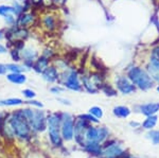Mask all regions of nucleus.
Returning a JSON list of instances; mask_svg holds the SVG:
<instances>
[{"mask_svg": "<svg viewBox=\"0 0 159 158\" xmlns=\"http://www.w3.org/2000/svg\"><path fill=\"white\" fill-rule=\"evenodd\" d=\"M10 125L12 131L20 138H27L30 134V124L27 118L22 115L21 111H18L12 115L10 118Z\"/></svg>", "mask_w": 159, "mask_h": 158, "instance_id": "1", "label": "nucleus"}, {"mask_svg": "<svg viewBox=\"0 0 159 158\" xmlns=\"http://www.w3.org/2000/svg\"><path fill=\"white\" fill-rule=\"evenodd\" d=\"M129 79L133 84L137 85L142 90H148L153 86V80L148 75V71L140 67H133L129 71Z\"/></svg>", "mask_w": 159, "mask_h": 158, "instance_id": "2", "label": "nucleus"}, {"mask_svg": "<svg viewBox=\"0 0 159 158\" xmlns=\"http://www.w3.org/2000/svg\"><path fill=\"white\" fill-rule=\"evenodd\" d=\"M22 115L27 118L30 126L36 131H43L46 127V118L43 111L35 109H20Z\"/></svg>", "mask_w": 159, "mask_h": 158, "instance_id": "3", "label": "nucleus"}, {"mask_svg": "<svg viewBox=\"0 0 159 158\" xmlns=\"http://www.w3.org/2000/svg\"><path fill=\"white\" fill-rule=\"evenodd\" d=\"M48 127H49V136L54 146H60L61 144V119L56 115H50L47 119Z\"/></svg>", "mask_w": 159, "mask_h": 158, "instance_id": "4", "label": "nucleus"}, {"mask_svg": "<svg viewBox=\"0 0 159 158\" xmlns=\"http://www.w3.org/2000/svg\"><path fill=\"white\" fill-rule=\"evenodd\" d=\"M63 123H61V135H63L64 139L70 140L72 139L73 136V120L72 117L69 114L63 115Z\"/></svg>", "mask_w": 159, "mask_h": 158, "instance_id": "5", "label": "nucleus"}, {"mask_svg": "<svg viewBox=\"0 0 159 158\" xmlns=\"http://www.w3.org/2000/svg\"><path fill=\"white\" fill-rule=\"evenodd\" d=\"M65 86L71 90H81V84H80L79 75L74 70H71L65 76Z\"/></svg>", "mask_w": 159, "mask_h": 158, "instance_id": "6", "label": "nucleus"}, {"mask_svg": "<svg viewBox=\"0 0 159 158\" xmlns=\"http://www.w3.org/2000/svg\"><path fill=\"white\" fill-rule=\"evenodd\" d=\"M117 87L124 95H129L135 90V86L132 83V81L124 76H119L117 80Z\"/></svg>", "mask_w": 159, "mask_h": 158, "instance_id": "7", "label": "nucleus"}, {"mask_svg": "<svg viewBox=\"0 0 159 158\" xmlns=\"http://www.w3.org/2000/svg\"><path fill=\"white\" fill-rule=\"evenodd\" d=\"M35 17L33 16L32 13H21L19 15L18 19H17V25L20 28H25L29 27L30 25L33 24Z\"/></svg>", "mask_w": 159, "mask_h": 158, "instance_id": "8", "label": "nucleus"}, {"mask_svg": "<svg viewBox=\"0 0 159 158\" xmlns=\"http://www.w3.org/2000/svg\"><path fill=\"white\" fill-rule=\"evenodd\" d=\"M43 79L49 83L55 82V81L58 79L57 69H56L55 67H53V66H49V67L43 72Z\"/></svg>", "mask_w": 159, "mask_h": 158, "instance_id": "9", "label": "nucleus"}, {"mask_svg": "<svg viewBox=\"0 0 159 158\" xmlns=\"http://www.w3.org/2000/svg\"><path fill=\"white\" fill-rule=\"evenodd\" d=\"M123 153L122 149L120 147V146H118L117 143L115 144H110L109 147H107L104 151V155L107 158H116L118 156H120Z\"/></svg>", "mask_w": 159, "mask_h": 158, "instance_id": "10", "label": "nucleus"}, {"mask_svg": "<svg viewBox=\"0 0 159 158\" xmlns=\"http://www.w3.org/2000/svg\"><path fill=\"white\" fill-rule=\"evenodd\" d=\"M20 55H21L22 58H25V61H33L35 57H37L38 52L33 47L28 46V47L22 48L21 51H20Z\"/></svg>", "mask_w": 159, "mask_h": 158, "instance_id": "11", "label": "nucleus"}, {"mask_svg": "<svg viewBox=\"0 0 159 158\" xmlns=\"http://www.w3.org/2000/svg\"><path fill=\"white\" fill-rule=\"evenodd\" d=\"M48 67H49V58L46 57V56L38 57L36 60V62H35V64L33 65L34 70L38 73H43Z\"/></svg>", "mask_w": 159, "mask_h": 158, "instance_id": "12", "label": "nucleus"}, {"mask_svg": "<svg viewBox=\"0 0 159 158\" xmlns=\"http://www.w3.org/2000/svg\"><path fill=\"white\" fill-rule=\"evenodd\" d=\"M43 25L46 30L48 31H52L56 28V18L54 15L47 14L43 17Z\"/></svg>", "mask_w": 159, "mask_h": 158, "instance_id": "13", "label": "nucleus"}, {"mask_svg": "<svg viewBox=\"0 0 159 158\" xmlns=\"http://www.w3.org/2000/svg\"><path fill=\"white\" fill-rule=\"evenodd\" d=\"M159 111V103H148L141 106V113L145 116H152Z\"/></svg>", "mask_w": 159, "mask_h": 158, "instance_id": "14", "label": "nucleus"}, {"mask_svg": "<svg viewBox=\"0 0 159 158\" xmlns=\"http://www.w3.org/2000/svg\"><path fill=\"white\" fill-rule=\"evenodd\" d=\"M7 79L11 83L17 84V85L24 84L25 81H27V76H25L24 73H13V72H11L10 74L7 75Z\"/></svg>", "mask_w": 159, "mask_h": 158, "instance_id": "15", "label": "nucleus"}, {"mask_svg": "<svg viewBox=\"0 0 159 158\" xmlns=\"http://www.w3.org/2000/svg\"><path fill=\"white\" fill-rule=\"evenodd\" d=\"M147 71L148 73V75L151 76V79L156 82L159 83V67L156 65H154L153 63H150L148 65V68H147Z\"/></svg>", "mask_w": 159, "mask_h": 158, "instance_id": "16", "label": "nucleus"}, {"mask_svg": "<svg viewBox=\"0 0 159 158\" xmlns=\"http://www.w3.org/2000/svg\"><path fill=\"white\" fill-rule=\"evenodd\" d=\"M85 136L88 142H98V129H94L92 126L87 129Z\"/></svg>", "mask_w": 159, "mask_h": 158, "instance_id": "17", "label": "nucleus"}, {"mask_svg": "<svg viewBox=\"0 0 159 158\" xmlns=\"http://www.w3.org/2000/svg\"><path fill=\"white\" fill-rule=\"evenodd\" d=\"M130 114V111L126 106H117L114 108V115L119 118H126Z\"/></svg>", "mask_w": 159, "mask_h": 158, "instance_id": "18", "label": "nucleus"}, {"mask_svg": "<svg viewBox=\"0 0 159 158\" xmlns=\"http://www.w3.org/2000/svg\"><path fill=\"white\" fill-rule=\"evenodd\" d=\"M22 103H24V101L21 99L11 98V99H6V100L0 101V106H16V105H21Z\"/></svg>", "mask_w": 159, "mask_h": 158, "instance_id": "19", "label": "nucleus"}, {"mask_svg": "<svg viewBox=\"0 0 159 158\" xmlns=\"http://www.w3.org/2000/svg\"><path fill=\"white\" fill-rule=\"evenodd\" d=\"M83 85H84V87H85L87 90L91 93H97V90H98V89L96 88V85L92 83L90 76H84L83 78Z\"/></svg>", "mask_w": 159, "mask_h": 158, "instance_id": "20", "label": "nucleus"}, {"mask_svg": "<svg viewBox=\"0 0 159 158\" xmlns=\"http://www.w3.org/2000/svg\"><path fill=\"white\" fill-rule=\"evenodd\" d=\"M157 119H158L157 116H154V115H152V116H148V118L145 119V121L142 123V126L147 129H153V127L156 125V123H157Z\"/></svg>", "mask_w": 159, "mask_h": 158, "instance_id": "21", "label": "nucleus"}, {"mask_svg": "<svg viewBox=\"0 0 159 158\" xmlns=\"http://www.w3.org/2000/svg\"><path fill=\"white\" fill-rule=\"evenodd\" d=\"M86 150L90 153H93V154L101 153V147H100L98 142H88L86 144Z\"/></svg>", "mask_w": 159, "mask_h": 158, "instance_id": "22", "label": "nucleus"}, {"mask_svg": "<svg viewBox=\"0 0 159 158\" xmlns=\"http://www.w3.org/2000/svg\"><path fill=\"white\" fill-rule=\"evenodd\" d=\"M6 66L7 69L13 73H22V71H25L24 66H20L18 64H7Z\"/></svg>", "mask_w": 159, "mask_h": 158, "instance_id": "23", "label": "nucleus"}, {"mask_svg": "<svg viewBox=\"0 0 159 158\" xmlns=\"http://www.w3.org/2000/svg\"><path fill=\"white\" fill-rule=\"evenodd\" d=\"M151 63H153L154 65L159 67V46L155 47L152 50V53H151Z\"/></svg>", "mask_w": 159, "mask_h": 158, "instance_id": "24", "label": "nucleus"}, {"mask_svg": "<svg viewBox=\"0 0 159 158\" xmlns=\"http://www.w3.org/2000/svg\"><path fill=\"white\" fill-rule=\"evenodd\" d=\"M15 15L14 7L12 6H0V16L4 17L7 15Z\"/></svg>", "mask_w": 159, "mask_h": 158, "instance_id": "25", "label": "nucleus"}, {"mask_svg": "<svg viewBox=\"0 0 159 158\" xmlns=\"http://www.w3.org/2000/svg\"><path fill=\"white\" fill-rule=\"evenodd\" d=\"M108 136V131L105 127H100L98 129V142H102L106 137Z\"/></svg>", "mask_w": 159, "mask_h": 158, "instance_id": "26", "label": "nucleus"}, {"mask_svg": "<svg viewBox=\"0 0 159 158\" xmlns=\"http://www.w3.org/2000/svg\"><path fill=\"white\" fill-rule=\"evenodd\" d=\"M89 114H91L92 116H94L96 118H101L102 116H103V111H102V109L98 107V106H93V107H91L89 109Z\"/></svg>", "mask_w": 159, "mask_h": 158, "instance_id": "27", "label": "nucleus"}, {"mask_svg": "<svg viewBox=\"0 0 159 158\" xmlns=\"http://www.w3.org/2000/svg\"><path fill=\"white\" fill-rule=\"evenodd\" d=\"M148 137L150 139H152L154 144L159 143V131H152L148 134Z\"/></svg>", "mask_w": 159, "mask_h": 158, "instance_id": "28", "label": "nucleus"}, {"mask_svg": "<svg viewBox=\"0 0 159 158\" xmlns=\"http://www.w3.org/2000/svg\"><path fill=\"white\" fill-rule=\"evenodd\" d=\"M80 119H83V120H85V121L99 122V120L96 118V117H94V116H91V114H90V115H81V116H80Z\"/></svg>", "mask_w": 159, "mask_h": 158, "instance_id": "29", "label": "nucleus"}, {"mask_svg": "<svg viewBox=\"0 0 159 158\" xmlns=\"http://www.w3.org/2000/svg\"><path fill=\"white\" fill-rule=\"evenodd\" d=\"M22 95H24L25 98L32 99V98H34V97L36 96V93H35L33 90H31V89H25V90L22 91Z\"/></svg>", "mask_w": 159, "mask_h": 158, "instance_id": "30", "label": "nucleus"}, {"mask_svg": "<svg viewBox=\"0 0 159 158\" xmlns=\"http://www.w3.org/2000/svg\"><path fill=\"white\" fill-rule=\"evenodd\" d=\"M3 18H4V20H6V22L7 25H13L15 22V17H14V15H13V14L7 15V16H4Z\"/></svg>", "mask_w": 159, "mask_h": 158, "instance_id": "31", "label": "nucleus"}, {"mask_svg": "<svg viewBox=\"0 0 159 158\" xmlns=\"http://www.w3.org/2000/svg\"><path fill=\"white\" fill-rule=\"evenodd\" d=\"M27 104H31V105H35V106H38V107H43V104L38 101H35V100H31V101H25Z\"/></svg>", "mask_w": 159, "mask_h": 158, "instance_id": "32", "label": "nucleus"}, {"mask_svg": "<svg viewBox=\"0 0 159 158\" xmlns=\"http://www.w3.org/2000/svg\"><path fill=\"white\" fill-rule=\"evenodd\" d=\"M64 89L61 88V87H58V86H55V87H52L51 88V91H52L53 93H61Z\"/></svg>", "mask_w": 159, "mask_h": 158, "instance_id": "33", "label": "nucleus"}, {"mask_svg": "<svg viewBox=\"0 0 159 158\" xmlns=\"http://www.w3.org/2000/svg\"><path fill=\"white\" fill-rule=\"evenodd\" d=\"M7 66L3 64H0V74H4L7 72Z\"/></svg>", "mask_w": 159, "mask_h": 158, "instance_id": "34", "label": "nucleus"}, {"mask_svg": "<svg viewBox=\"0 0 159 158\" xmlns=\"http://www.w3.org/2000/svg\"><path fill=\"white\" fill-rule=\"evenodd\" d=\"M6 52H7V48L4 47L3 45L0 44V54H3V53H6Z\"/></svg>", "mask_w": 159, "mask_h": 158, "instance_id": "35", "label": "nucleus"}, {"mask_svg": "<svg viewBox=\"0 0 159 158\" xmlns=\"http://www.w3.org/2000/svg\"><path fill=\"white\" fill-rule=\"evenodd\" d=\"M130 125H132V126H138V125H139V123H137V122H130Z\"/></svg>", "mask_w": 159, "mask_h": 158, "instance_id": "36", "label": "nucleus"}, {"mask_svg": "<svg viewBox=\"0 0 159 158\" xmlns=\"http://www.w3.org/2000/svg\"><path fill=\"white\" fill-rule=\"evenodd\" d=\"M3 38V34H2V32L0 31V39H2Z\"/></svg>", "mask_w": 159, "mask_h": 158, "instance_id": "37", "label": "nucleus"}, {"mask_svg": "<svg viewBox=\"0 0 159 158\" xmlns=\"http://www.w3.org/2000/svg\"><path fill=\"white\" fill-rule=\"evenodd\" d=\"M157 91H158V93H159V86H158V87H157Z\"/></svg>", "mask_w": 159, "mask_h": 158, "instance_id": "38", "label": "nucleus"}, {"mask_svg": "<svg viewBox=\"0 0 159 158\" xmlns=\"http://www.w3.org/2000/svg\"><path fill=\"white\" fill-rule=\"evenodd\" d=\"M53 1H60V0H53Z\"/></svg>", "mask_w": 159, "mask_h": 158, "instance_id": "39", "label": "nucleus"}]
</instances>
